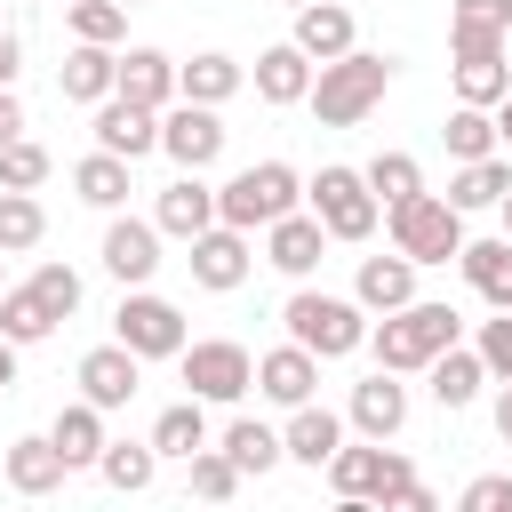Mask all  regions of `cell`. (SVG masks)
Returning a JSON list of instances; mask_svg holds the SVG:
<instances>
[{
    "label": "cell",
    "mask_w": 512,
    "mask_h": 512,
    "mask_svg": "<svg viewBox=\"0 0 512 512\" xmlns=\"http://www.w3.org/2000/svg\"><path fill=\"white\" fill-rule=\"evenodd\" d=\"M56 328H64V320H56L32 288H8V296H0V336H8L16 352H24V344H40V336H56Z\"/></svg>",
    "instance_id": "36"
},
{
    "label": "cell",
    "mask_w": 512,
    "mask_h": 512,
    "mask_svg": "<svg viewBox=\"0 0 512 512\" xmlns=\"http://www.w3.org/2000/svg\"><path fill=\"white\" fill-rule=\"evenodd\" d=\"M216 448H224V456H232V464H240V472H248V480H264V472H272V464H288V440H280V432H272V424H264V416H232V424H224V440H216Z\"/></svg>",
    "instance_id": "28"
},
{
    "label": "cell",
    "mask_w": 512,
    "mask_h": 512,
    "mask_svg": "<svg viewBox=\"0 0 512 512\" xmlns=\"http://www.w3.org/2000/svg\"><path fill=\"white\" fill-rule=\"evenodd\" d=\"M384 224H392V248L424 272V264H456L464 256V216L440 200V192H416V200H400V208H384Z\"/></svg>",
    "instance_id": "5"
},
{
    "label": "cell",
    "mask_w": 512,
    "mask_h": 512,
    "mask_svg": "<svg viewBox=\"0 0 512 512\" xmlns=\"http://www.w3.org/2000/svg\"><path fill=\"white\" fill-rule=\"evenodd\" d=\"M296 208H304V176L288 160H248L232 184H216V224H232V232H272Z\"/></svg>",
    "instance_id": "2"
},
{
    "label": "cell",
    "mask_w": 512,
    "mask_h": 512,
    "mask_svg": "<svg viewBox=\"0 0 512 512\" xmlns=\"http://www.w3.org/2000/svg\"><path fill=\"white\" fill-rule=\"evenodd\" d=\"M456 272L496 304V312H512V240L496 232V240H464V256H456Z\"/></svg>",
    "instance_id": "29"
},
{
    "label": "cell",
    "mask_w": 512,
    "mask_h": 512,
    "mask_svg": "<svg viewBox=\"0 0 512 512\" xmlns=\"http://www.w3.org/2000/svg\"><path fill=\"white\" fill-rule=\"evenodd\" d=\"M280 440H288V456H296V464H312V472H328V456L344 448V416H328L320 400H304V408H288V424H280Z\"/></svg>",
    "instance_id": "23"
},
{
    "label": "cell",
    "mask_w": 512,
    "mask_h": 512,
    "mask_svg": "<svg viewBox=\"0 0 512 512\" xmlns=\"http://www.w3.org/2000/svg\"><path fill=\"white\" fill-rule=\"evenodd\" d=\"M376 512H440V496H432L424 480H408V488H392V496H384Z\"/></svg>",
    "instance_id": "46"
},
{
    "label": "cell",
    "mask_w": 512,
    "mask_h": 512,
    "mask_svg": "<svg viewBox=\"0 0 512 512\" xmlns=\"http://www.w3.org/2000/svg\"><path fill=\"white\" fill-rule=\"evenodd\" d=\"M304 208L328 224V240H368V232H376V216H384L360 168H320V176L304 184Z\"/></svg>",
    "instance_id": "6"
},
{
    "label": "cell",
    "mask_w": 512,
    "mask_h": 512,
    "mask_svg": "<svg viewBox=\"0 0 512 512\" xmlns=\"http://www.w3.org/2000/svg\"><path fill=\"white\" fill-rule=\"evenodd\" d=\"M344 424H352L360 440H392V432L408 424V384H400L392 368L360 376V384H352V408H344Z\"/></svg>",
    "instance_id": "15"
},
{
    "label": "cell",
    "mask_w": 512,
    "mask_h": 512,
    "mask_svg": "<svg viewBox=\"0 0 512 512\" xmlns=\"http://www.w3.org/2000/svg\"><path fill=\"white\" fill-rule=\"evenodd\" d=\"M472 352L488 360V376H496V384H512V312L480 320V344H472Z\"/></svg>",
    "instance_id": "44"
},
{
    "label": "cell",
    "mask_w": 512,
    "mask_h": 512,
    "mask_svg": "<svg viewBox=\"0 0 512 512\" xmlns=\"http://www.w3.org/2000/svg\"><path fill=\"white\" fill-rule=\"evenodd\" d=\"M504 512H512V496H504Z\"/></svg>",
    "instance_id": "55"
},
{
    "label": "cell",
    "mask_w": 512,
    "mask_h": 512,
    "mask_svg": "<svg viewBox=\"0 0 512 512\" xmlns=\"http://www.w3.org/2000/svg\"><path fill=\"white\" fill-rule=\"evenodd\" d=\"M280 8H312V0H280Z\"/></svg>",
    "instance_id": "54"
},
{
    "label": "cell",
    "mask_w": 512,
    "mask_h": 512,
    "mask_svg": "<svg viewBox=\"0 0 512 512\" xmlns=\"http://www.w3.org/2000/svg\"><path fill=\"white\" fill-rule=\"evenodd\" d=\"M504 496H512V480H504V472H480V480H464L456 512H504Z\"/></svg>",
    "instance_id": "45"
},
{
    "label": "cell",
    "mask_w": 512,
    "mask_h": 512,
    "mask_svg": "<svg viewBox=\"0 0 512 512\" xmlns=\"http://www.w3.org/2000/svg\"><path fill=\"white\" fill-rule=\"evenodd\" d=\"M176 88H184L192 104H224V96H240V88H248V64H240V56H224V48H200L192 64H176Z\"/></svg>",
    "instance_id": "27"
},
{
    "label": "cell",
    "mask_w": 512,
    "mask_h": 512,
    "mask_svg": "<svg viewBox=\"0 0 512 512\" xmlns=\"http://www.w3.org/2000/svg\"><path fill=\"white\" fill-rule=\"evenodd\" d=\"M0 296H8V280H0Z\"/></svg>",
    "instance_id": "57"
},
{
    "label": "cell",
    "mask_w": 512,
    "mask_h": 512,
    "mask_svg": "<svg viewBox=\"0 0 512 512\" xmlns=\"http://www.w3.org/2000/svg\"><path fill=\"white\" fill-rule=\"evenodd\" d=\"M504 192H512V160L496 152V160H464V168H456V184H448L440 200H448L456 216H472V208H496Z\"/></svg>",
    "instance_id": "31"
},
{
    "label": "cell",
    "mask_w": 512,
    "mask_h": 512,
    "mask_svg": "<svg viewBox=\"0 0 512 512\" xmlns=\"http://www.w3.org/2000/svg\"><path fill=\"white\" fill-rule=\"evenodd\" d=\"M152 224H160L168 240H184V248H192V240H200V232L216 224V192H208L200 176H176V184H168V192L152 200Z\"/></svg>",
    "instance_id": "20"
},
{
    "label": "cell",
    "mask_w": 512,
    "mask_h": 512,
    "mask_svg": "<svg viewBox=\"0 0 512 512\" xmlns=\"http://www.w3.org/2000/svg\"><path fill=\"white\" fill-rule=\"evenodd\" d=\"M0 472H8V488L16 496H48V488H64V456H56V440L40 432V440H8V456H0Z\"/></svg>",
    "instance_id": "26"
},
{
    "label": "cell",
    "mask_w": 512,
    "mask_h": 512,
    "mask_svg": "<svg viewBox=\"0 0 512 512\" xmlns=\"http://www.w3.org/2000/svg\"><path fill=\"white\" fill-rule=\"evenodd\" d=\"M440 144H448V160H456V168H464V160H496V152H504L496 112H480V104H456V112H448V128H440Z\"/></svg>",
    "instance_id": "32"
},
{
    "label": "cell",
    "mask_w": 512,
    "mask_h": 512,
    "mask_svg": "<svg viewBox=\"0 0 512 512\" xmlns=\"http://www.w3.org/2000/svg\"><path fill=\"white\" fill-rule=\"evenodd\" d=\"M96 472H104V488H120V496H144V488H152V472H160V448H152V440H104Z\"/></svg>",
    "instance_id": "33"
},
{
    "label": "cell",
    "mask_w": 512,
    "mask_h": 512,
    "mask_svg": "<svg viewBox=\"0 0 512 512\" xmlns=\"http://www.w3.org/2000/svg\"><path fill=\"white\" fill-rule=\"evenodd\" d=\"M496 216H504V240H512V192H504V200H496Z\"/></svg>",
    "instance_id": "53"
},
{
    "label": "cell",
    "mask_w": 512,
    "mask_h": 512,
    "mask_svg": "<svg viewBox=\"0 0 512 512\" xmlns=\"http://www.w3.org/2000/svg\"><path fill=\"white\" fill-rule=\"evenodd\" d=\"M328 480H336V496H368V504H384L392 488H408L416 480V464L400 456V448H384V440H344L336 456H328Z\"/></svg>",
    "instance_id": "9"
},
{
    "label": "cell",
    "mask_w": 512,
    "mask_h": 512,
    "mask_svg": "<svg viewBox=\"0 0 512 512\" xmlns=\"http://www.w3.org/2000/svg\"><path fill=\"white\" fill-rule=\"evenodd\" d=\"M8 384H16V344L0 336V392H8Z\"/></svg>",
    "instance_id": "50"
},
{
    "label": "cell",
    "mask_w": 512,
    "mask_h": 512,
    "mask_svg": "<svg viewBox=\"0 0 512 512\" xmlns=\"http://www.w3.org/2000/svg\"><path fill=\"white\" fill-rule=\"evenodd\" d=\"M56 8H72V0H56Z\"/></svg>",
    "instance_id": "58"
},
{
    "label": "cell",
    "mask_w": 512,
    "mask_h": 512,
    "mask_svg": "<svg viewBox=\"0 0 512 512\" xmlns=\"http://www.w3.org/2000/svg\"><path fill=\"white\" fill-rule=\"evenodd\" d=\"M248 80H256V96H264V104H304V96H312V56H304L296 40H280V48H264V56H256V72H248Z\"/></svg>",
    "instance_id": "24"
},
{
    "label": "cell",
    "mask_w": 512,
    "mask_h": 512,
    "mask_svg": "<svg viewBox=\"0 0 512 512\" xmlns=\"http://www.w3.org/2000/svg\"><path fill=\"white\" fill-rule=\"evenodd\" d=\"M24 136V104H16V88H0V144H16Z\"/></svg>",
    "instance_id": "48"
},
{
    "label": "cell",
    "mask_w": 512,
    "mask_h": 512,
    "mask_svg": "<svg viewBox=\"0 0 512 512\" xmlns=\"http://www.w3.org/2000/svg\"><path fill=\"white\" fill-rule=\"evenodd\" d=\"M360 176H368L376 208H400V200H416V192H424V168H416L408 152H376V160H368Z\"/></svg>",
    "instance_id": "39"
},
{
    "label": "cell",
    "mask_w": 512,
    "mask_h": 512,
    "mask_svg": "<svg viewBox=\"0 0 512 512\" xmlns=\"http://www.w3.org/2000/svg\"><path fill=\"white\" fill-rule=\"evenodd\" d=\"M352 32H360V24H352L344 0H312V8H296V32H288V40H296L312 64H336V56H352Z\"/></svg>",
    "instance_id": "18"
},
{
    "label": "cell",
    "mask_w": 512,
    "mask_h": 512,
    "mask_svg": "<svg viewBox=\"0 0 512 512\" xmlns=\"http://www.w3.org/2000/svg\"><path fill=\"white\" fill-rule=\"evenodd\" d=\"M136 384H144V360L112 336V344H96V352H80V400H96L104 416L112 408H128L136 400Z\"/></svg>",
    "instance_id": "12"
},
{
    "label": "cell",
    "mask_w": 512,
    "mask_h": 512,
    "mask_svg": "<svg viewBox=\"0 0 512 512\" xmlns=\"http://www.w3.org/2000/svg\"><path fill=\"white\" fill-rule=\"evenodd\" d=\"M96 152H112V160L160 152V112L152 104H128V96H104L96 104Z\"/></svg>",
    "instance_id": "13"
},
{
    "label": "cell",
    "mask_w": 512,
    "mask_h": 512,
    "mask_svg": "<svg viewBox=\"0 0 512 512\" xmlns=\"http://www.w3.org/2000/svg\"><path fill=\"white\" fill-rule=\"evenodd\" d=\"M384 88H392V56H368V48H352V56H336V64H320V80H312V120L320 128H360L376 104H384Z\"/></svg>",
    "instance_id": "3"
},
{
    "label": "cell",
    "mask_w": 512,
    "mask_h": 512,
    "mask_svg": "<svg viewBox=\"0 0 512 512\" xmlns=\"http://www.w3.org/2000/svg\"><path fill=\"white\" fill-rule=\"evenodd\" d=\"M312 384H320V360H312L304 344H280V352H264V360H256V392H264V400H280V408H304V400H312Z\"/></svg>",
    "instance_id": "22"
},
{
    "label": "cell",
    "mask_w": 512,
    "mask_h": 512,
    "mask_svg": "<svg viewBox=\"0 0 512 512\" xmlns=\"http://www.w3.org/2000/svg\"><path fill=\"white\" fill-rule=\"evenodd\" d=\"M72 40H96V48H120L128 40V0H72L64 8Z\"/></svg>",
    "instance_id": "38"
},
{
    "label": "cell",
    "mask_w": 512,
    "mask_h": 512,
    "mask_svg": "<svg viewBox=\"0 0 512 512\" xmlns=\"http://www.w3.org/2000/svg\"><path fill=\"white\" fill-rule=\"evenodd\" d=\"M128 168H136V160H112V152H88V160L72 168V192H80L88 208H120V200H128Z\"/></svg>",
    "instance_id": "35"
},
{
    "label": "cell",
    "mask_w": 512,
    "mask_h": 512,
    "mask_svg": "<svg viewBox=\"0 0 512 512\" xmlns=\"http://www.w3.org/2000/svg\"><path fill=\"white\" fill-rule=\"evenodd\" d=\"M112 336L136 352V360H184V312L168 304V296H152V288H128L120 296V312H112Z\"/></svg>",
    "instance_id": "7"
},
{
    "label": "cell",
    "mask_w": 512,
    "mask_h": 512,
    "mask_svg": "<svg viewBox=\"0 0 512 512\" xmlns=\"http://www.w3.org/2000/svg\"><path fill=\"white\" fill-rule=\"evenodd\" d=\"M160 224H144V216H112L104 224V272L120 280V288H144L152 272H160Z\"/></svg>",
    "instance_id": "11"
},
{
    "label": "cell",
    "mask_w": 512,
    "mask_h": 512,
    "mask_svg": "<svg viewBox=\"0 0 512 512\" xmlns=\"http://www.w3.org/2000/svg\"><path fill=\"white\" fill-rule=\"evenodd\" d=\"M280 328H288V344H304L312 360H344V352L368 344V312H360L352 296H328V288H296V296L280 304Z\"/></svg>",
    "instance_id": "4"
},
{
    "label": "cell",
    "mask_w": 512,
    "mask_h": 512,
    "mask_svg": "<svg viewBox=\"0 0 512 512\" xmlns=\"http://www.w3.org/2000/svg\"><path fill=\"white\" fill-rule=\"evenodd\" d=\"M160 152H168L184 176H200V168L224 152V120H216V104H192V96H176V104L160 112Z\"/></svg>",
    "instance_id": "10"
},
{
    "label": "cell",
    "mask_w": 512,
    "mask_h": 512,
    "mask_svg": "<svg viewBox=\"0 0 512 512\" xmlns=\"http://www.w3.org/2000/svg\"><path fill=\"white\" fill-rule=\"evenodd\" d=\"M504 96H512V64H504V56L456 64V104H480V112H496Z\"/></svg>",
    "instance_id": "40"
},
{
    "label": "cell",
    "mask_w": 512,
    "mask_h": 512,
    "mask_svg": "<svg viewBox=\"0 0 512 512\" xmlns=\"http://www.w3.org/2000/svg\"><path fill=\"white\" fill-rule=\"evenodd\" d=\"M496 432H504V440H512V384H504V392H496Z\"/></svg>",
    "instance_id": "49"
},
{
    "label": "cell",
    "mask_w": 512,
    "mask_h": 512,
    "mask_svg": "<svg viewBox=\"0 0 512 512\" xmlns=\"http://www.w3.org/2000/svg\"><path fill=\"white\" fill-rule=\"evenodd\" d=\"M48 440H56V456L80 472V464H96V456H104V440H112V432H104V408H96V400H64V408H56V424H48Z\"/></svg>",
    "instance_id": "25"
},
{
    "label": "cell",
    "mask_w": 512,
    "mask_h": 512,
    "mask_svg": "<svg viewBox=\"0 0 512 512\" xmlns=\"http://www.w3.org/2000/svg\"><path fill=\"white\" fill-rule=\"evenodd\" d=\"M320 256H328V224H320L312 208H296V216H280V224L264 232V264L288 272V280H312Z\"/></svg>",
    "instance_id": "14"
},
{
    "label": "cell",
    "mask_w": 512,
    "mask_h": 512,
    "mask_svg": "<svg viewBox=\"0 0 512 512\" xmlns=\"http://www.w3.org/2000/svg\"><path fill=\"white\" fill-rule=\"evenodd\" d=\"M504 24H464V16H448V56L456 64H480V56H504Z\"/></svg>",
    "instance_id": "43"
},
{
    "label": "cell",
    "mask_w": 512,
    "mask_h": 512,
    "mask_svg": "<svg viewBox=\"0 0 512 512\" xmlns=\"http://www.w3.org/2000/svg\"><path fill=\"white\" fill-rule=\"evenodd\" d=\"M184 384H192V400H248V384H256V360H248V344H232V336H208V344H184Z\"/></svg>",
    "instance_id": "8"
},
{
    "label": "cell",
    "mask_w": 512,
    "mask_h": 512,
    "mask_svg": "<svg viewBox=\"0 0 512 512\" xmlns=\"http://www.w3.org/2000/svg\"><path fill=\"white\" fill-rule=\"evenodd\" d=\"M128 8H144V0H128Z\"/></svg>",
    "instance_id": "56"
},
{
    "label": "cell",
    "mask_w": 512,
    "mask_h": 512,
    "mask_svg": "<svg viewBox=\"0 0 512 512\" xmlns=\"http://www.w3.org/2000/svg\"><path fill=\"white\" fill-rule=\"evenodd\" d=\"M40 184H48V144H32V136L0 144V192H40Z\"/></svg>",
    "instance_id": "42"
},
{
    "label": "cell",
    "mask_w": 512,
    "mask_h": 512,
    "mask_svg": "<svg viewBox=\"0 0 512 512\" xmlns=\"http://www.w3.org/2000/svg\"><path fill=\"white\" fill-rule=\"evenodd\" d=\"M240 480H248V472H240L224 448H200V456H192V496H200V504H232Z\"/></svg>",
    "instance_id": "41"
},
{
    "label": "cell",
    "mask_w": 512,
    "mask_h": 512,
    "mask_svg": "<svg viewBox=\"0 0 512 512\" xmlns=\"http://www.w3.org/2000/svg\"><path fill=\"white\" fill-rule=\"evenodd\" d=\"M456 312L448 304H432V296H416V304H400V312H384L376 328H368V352H376V368H392V376H416V368H432L448 344H456Z\"/></svg>",
    "instance_id": "1"
},
{
    "label": "cell",
    "mask_w": 512,
    "mask_h": 512,
    "mask_svg": "<svg viewBox=\"0 0 512 512\" xmlns=\"http://www.w3.org/2000/svg\"><path fill=\"white\" fill-rule=\"evenodd\" d=\"M336 512H376V504L368 496H336Z\"/></svg>",
    "instance_id": "52"
},
{
    "label": "cell",
    "mask_w": 512,
    "mask_h": 512,
    "mask_svg": "<svg viewBox=\"0 0 512 512\" xmlns=\"http://www.w3.org/2000/svg\"><path fill=\"white\" fill-rule=\"evenodd\" d=\"M424 376H432V400H440V408H472V400H480V384H488V360H480V352H464V344H448Z\"/></svg>",
    "instance_id": "30"
},
{
    "label": "cell",
    "mask_w": 512,
    "mask_h": 512,
    "mask_svg": "<svg viewBox=\"0 0 512 512\" xmlns=\"http://www.w3.org/2000/svg\"><path fill=\"white\" fill-rule=\"evenodd\" d=\"M112 96L168 112V104L184 96V88H176V56H168V48H128V56H120V88H112Z\"/></svg>",
    "instance_id": "19"
},
{
    "label": "cell",
    "mask_w": 512,
    "mask_h": 512,
    "mask_svg": "<svg viewBox=\"0 0 512 512\" xmlns=\"http://www.w3.org/2000/svg\"><path fill=\"white\" fill-rule=\"evenodd\" d=\"M152 448L192 464V456L208 448V416H200V400H176V408H160V416H152Z\"/></svg>",
    "instance_id": "34"
},
{
    "label": "cell",
    "mask_w": 512,
    "mask_h": 512,
    "mask_svg": "<svg viewBox=\"0 0 512 512\" xmlns=\"http://www.w3.org/2000/svg\"><path fill=\"white\" fill-rule=\"evenodd\" d=\"M184 264H192V280H200V288H216V296H224V288H240V280H248V264H256V256H248V232L208 224V232L192 240V256H184Z\"/></svg>",
    "instance_id": "16"
},
{
    "label": "cell",
    "mask_w": 512,
    "mask_h": 512,
    "mask_svg": "<svg viewBox=\"0 0 512 512\" xmlns=\"http://www.w3.org/2000/svg\"><path fill=\"white\" fill-rule=\"evenodd\" d=\"M16 72H24V40L0 24V88H16Z\"/></svg>",
    "instance_id": "47"
},
{
    "label": "cell",
    "mask_w": 512,
    "mask_h": 512,
    "mask_svg": "<svg viewBox=\"0 0 512 512\" xmlns=\"http://www.w3.org/2000/svg\"><path fill=\"white\" fill-rule=\"evenodd\" d=\"M352 304H360V312H400V304H416V264H408L400 248H392V256H360Z\"/></svg>",
    "instance_id": "17"
},
{
    "label": "cell",
    "mask_w": 512,
    "mask_h": 512,
    "mask_svg": "<svg viewBox=\"0 0 512 512\" xmlns=\"http://www.w3.org/2000/svg\"><path fill=\"white\" fill-rule=\"evenodd\" d=\"M56 88H64V104H104V96L120 88V56H112V48H96V40H72V56H64Z\"/></svg>",
    "instance_id": "21"
},
{
    "label": "cell",
    "mask_w": 512,
    "mask_h": 512,
    "mask_svg": "<svg viewBox=\"0 0 512 512\" xmlns=\"http://www.w3.org/2000/svg\"><path fill=\"white\" fill-rule=\"evenodd\" d=\"M496 136H504V152H512V96L496 104Z\"/></svg>",
    "instance_id": "51"
},
{
    "label": "cell",
    "mask_w": 512,
    "mask_h": 512,
    "mask_svg": "<svg viewBox=\"0 0 512 512\" xmlns=\"http://www.w3.org/2000/svg\"><path fill=\"white\" fill-rule=\"evenodd\" d=\"M48 240V208L32 192H0V256H24Z\"/></svg>",
    "instance_id": "37"
}]
</instances>
